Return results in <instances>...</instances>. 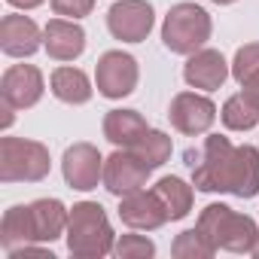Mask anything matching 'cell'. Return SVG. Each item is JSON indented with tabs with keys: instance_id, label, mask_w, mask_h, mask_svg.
Wrapping results in <instances>:
<instances>
[{
	"instance_id": "cell-25",
	"label": "cell",
	"mask_w": 259,
	"mask_h": 259,
	"mask_svg": "<svg viewBox=\"0 0 259 259\" xmlns=\"http://www.w3.org/2000/svg\"><path fill=\"white\" fill-rule=\"evenodd\" d=\"M113 256H119V259H153L156 256V241L147 238V235H138V229H132L128 235L116 238Z\"/></svg>"
},
{
	"instance_id": "cell-8",
	"label": "cell",
	"mask_w": 259,
	"mask_h": 259,
	"mask_svg": "<svg viewBox=\"0 0 259 259\" xmlns=\"http://www.w3.org/2000/svg\"><path fill=\"white\" fill-rule=\"evenodd\" d=\"M61 174L64 183L76 192H92L98 186H104V156L95 144L79 141L73 147L64 150L61 156Z\"/></svg>"
},
{
	"instance_id": "cell-4",
	"label": "cell",
	"mask_w": 259,
	"mask_h": 259,
	"mask_svg": "<svg viewBox=\"0 0 259 259\" xmlns=\"http://www.w3.org/2000/svg\"><path fill=\"white\" fill-rule=\"evenodd\" d=\"M210 34H213L210 13L204 7L192 4V0L174 4L162 22V43L174 55H192V52L204 49Z\"/></svg>"
},
{
	"instance_id": "cell-27",
	"label": "cell",
	"mask_w": 259,
	"mask_h": 259,
	"mask_svg": "<svg viewBox=\"0 0 259 259\" xmlns=\"http://www.w3.org/2000/svg\"><path fill=\"white\" fill-rule=\"evenodd\" d=\"M49 7H52V13H55V16L79 22V19L92 16V10H95V0H49Z\"/></svg>"
},
{
	"instance_id": "cell-21",
	"label": "cell",
	"mask_w": 259,
	"mask_h": 259,
	"mask_svg": "<svg viewBox=\"0 0 259 259\" xmlns=\"http://www.w3.org/2000/svg\"><path fill=\"white\" fill-rule=\"evenodd\" d=\"M153 189L162 195V201H165V207H168L171 223H177V220L189 217V210H192V204H195V186H192V183H186L183 177L168 174V177H159Z\"/></svg>"
},
{
	"instance_id": "cell-9",
	"label": "cell",
	"mask_w": 259,
	"mask_h": 259,
	"mask_svg": "<svg viewBox=\"0 0 259 259\" xmlns=\"http://www.w3.org/2000/svg\"><path fill=\"white\" fill-rule=\"evenodd\" d=\"M46 95V76L37 64H10L0 76V101L16 110H31Z\"/></svg>"
},
{
	"instance_id": "cell-22",
	"label": "cell",
	"mask_w": 259,
	"mask_h": 259,
	"mask_svg": "<svg viewBox=\"0 0 259 259\" xmlns=\"http://www.w3.org/2000/svg\"><path fill=\"white\" fill-rule=\"evenodd\" d=\"M220 122L229 128V132H253L259 125V107L244 95H229L220 107Z\"/></svg>"
},
{
	"instance_id": "cell-28",
	"label": "cell",
	"mask_w": 259,
	"mask_h": 259,
	"mask_svg": "<svg viewBox=\"0 0 259 259\" xmlns=\"http://www.w3.org/2000/svg\"><path fill=\"white\" fill-rule=\"evenodd\" d=\"M7 256H10V259H25V256H52V250H49L46 244H22V247L10 250ZM52 259H55V256H52Z\"/></svg>"
},
{
	"instance_id": "cell-2",
	"label": "cell",
	"mask_w": 259,
	"mask_h": 259,
	"mask_svg": "<svg viewBox=\"0 0 259 259\" xmlns=\"http://www.w3.org/2000/svg\"><path fill=\"white\" fill-rule=\"evenodd\" d=\"M204 238L217 247V250H229V253H253L256 241H259V226L253 217L238 213L235 207L213 201L198 213L195 223Z\"/></svg>"
},
{
	"instance_id": "cell-3",
	"label": "cell",
	"mask_w": 259,
	"mask_h": 259,
	"mask_svg": "<svg viewBox=\"0 0 259 259\" xmlns=\"http://www.w3.org/2000/svg\"><path fill=\"white\" fill-rule=\"evenodd\" d=\"M52 171L49 147L31 138H0V183H40Z\"/></svg>"
},
{
	"instance_id": "cell-33",
	"label": "cell",
	"mask_w": 259,
	"mask_h": 259,
	"mask_svg": "<svg viewBox=\"0 0 259 259\" xmlns=\"http://www.w3.org/2000/svg\"><path fill=\"white\" fill-rule=\"evenodd\" d=\"M250 256H256V259H259V241H256V247H253V253H250Z\"/></svg>"
},
{
	"instance_id": "cell-5",
	"label": "cell",
	"mask_w": 259,
	"mask_h": 259,
	"mask_svg": "<svg viewBox=\"0 0 259 259\" xmlns=\"http://www.w3.org/2000/svg\"><path fill=\"white\" fill-rule=\"evenodd\" d=\"M141 82V64L132 52L122 49H107L98 64H95V89L107 101H122L128 95H135Z\"/></svg>"
},
{
	"instance_id": "cell-17",
	"label": "cell",
	"mask_w": 259,
	"mask_h": 259,
	"mask_svg": "<svg viewBox=\"0 0 259 259\" xmlns=\"http://www.w3.org/2000/svg\"><path fill=\"white\" fill-rule=\"evenodd\" d=\"M28 207H31V226H34V241L37 244H52V241L64 238L70 207L61 198H37Z\"/></svg>"
},
{
	"instance_id": "cell-26",
	"label": "cell",
	"mask_w": 259,
	"mask_h": 259,
	"mask_svg": "<svg viewBox=\"0 0 259 259\" xmlns=\"http://www.w3.org/2000/svg\"><path fill=\"white\" fill-rule=\"evenodd\" d=\"M253 73H259V43H244L232 58V79L241 85Z\"/></svg>"
},
{
	"instance_id": "cell-30",
	"label": "cell",
	"mask_w": 259,
	"mask_h": 259,
	"mask_svg": "<svg viewBox=\"0 0 259 259\" xmlns=\"http://www.w3.org/2000/svg\"><path fill=\"white\" fill-rule=\"evenodd\" d=\"M0 113H4V119H0V125H4V132H10L13 128V122H16V107L13 104H7V101H0Z\"/></svg>"
},
{
	"instance_id": "cell-23",
	"label": "cell",
	"mask_w": 259,
	"mask_h": 259,
	"mask_svg": "<svg viewBox=\"0 0 259 259\" xmlns=\"http://www.w3.org/2000/svg\"><path fill=\"white\" fill-rule=\"evenodd\" d=\"M132 153L147 165V168H162L168 159H171V153H174V141H171V135H165V132H159V128H150V132L132 147Z\"/></svg>"
},
{
	"instance_id": "cell-32",
	"label": "cell",
	"mask_w": 259,
	"mask_h": 259,
	"mask_svg": "<svg viewBox=\"0 0 259 259\" xmlns=\"http://www.w3.org/2000/svg\"><path fill=\"white\" fill-rule=\"evenodd\" d=\"M210 4H217V7H232L235 0H210Z\"/></svg>"
},
{
	"instance_id": "cell-20",
	"label": "cell",
	"mask_w": 259,
	"mask_h": 259,
	"mask_svg": "<svg viewBox=\"0 0 259 259\" xmlns=\"http://www.w3.org/2000/svg\"><path fill=\"white\" fill-rule=\"evenodd\" d=\"M22 244H37L34 241V226H31V207L28 204H13V207L4 210V220H0V247L10 253Z\"/></svg>"
},
{
	"instance_id": "cell-14",
	"label": "cell",
	"mask_w": 259,
	"mask_h": 259,
	"mask_svg": "<svg viewBox=\"0 0 259 259\" xmlns=\"http://www.w3.org/2000/svg\"><path fill=\"white\" fill-rule=\"evenodd\" d=\"M232 150L235 147L226 135H210L207 132L198 165L192 168V186L198 192H223V171H226V162H229Z\"/></svg>"
},
{
	"instance_id": "cell-13",
	"label": "cell",
	"mask_w": 259,
	"mask_h": 259,
	"mask_svg": "<svg viewBox=\"0 0 259 259\" xmlns=\"http://www.w3.org/2000/svg\"><path fill=\"white\" fill-rule=\"evenodd\" d=\"M223 192L235 198H256L259 195V150L253 144L235 147L226 171H223Z\"/></svg>"
},
{
	"instance_id": "cell-15",
	"label": "cell",
	"mask_w": 259,
	"mask_h": 259,
	"mask_svg": "<svg viewBox=\"0 0 259 259\" xmlns=\"http://www.w3.org/2000/svg\"><path fill=\"white\" fill-rule=\"evenodd\" d=\"M43 49V28L22 13H10L0 19V52L10 58H31Z\"/></svg>"
},
{
	"instance_id": "cell-10",
	"label": "cell",
	"mask_w": 259,
	"mask_h": 259,
	"mask_svg": "<svg viewBox=\"0 0 259 259\" xmlns=\"http://www.w3.org/2000/svg\"><path fill=\"white\" fill-rule=\"evenodd\" d=\"M153 168H147L132 150H119L104 159V189L116 198H125L150 183Z\"/></svg>"
},
{
	"instance_id": "cell-7",
	"label": "cell",
	"mask_w": 259,
	"mask_h": 259,
	"mask_svg": "<svg viewBox=\"0 0 259 259\" xmlns=\"http://www.w3.org/2000/svg\"><path fill=\"white\" fill-rule=\"evenodd\" d=\"M156 28V10L150 0H116L107 10V31L122 43H144Z\"/></svg>"
},
{
	"instance_id": "cell-29",
	"label": "cell",
	"mask_w": 259,
	"mask_h": 259,
	"mask_svg": "<svg viewBox=\"0 0 259 259\" xmlns=\"http://www.w3.org/2000/svg\"><path fill=\"white\" fill-rule=\"evenodd\" d=\"M241 92H244V95H247L256 107H259V73H253L247 82H241Z\"/></svg>"
},
{
	"instance_id": "cell-11",
	"label": "cell",
	"mask_w": 259,
	"mask_h": 259,
	"mask_svg": "<svg viewBox=\"0 0 259 259\" xmlns=\"http://www.w3.org/2000/svg\"><path fill=\"white\" fill-rule=\"evenodd\" d=\"M119 220L128 229H138V232H156L165 223H171L162 195L156 189H147V186L132 192V195H125V198H119Z\"/></svg>"
},
{
	"instance_id": "cell-18",
	"label": "cell",
	"mask_w": 259,
	"mask_h": 259,
	"mask_svg": "<svg viewBox=\"0 0 259 259\" xmlns=\"http://www.w3.org/2000/svg\"><path fill=\"white\" fill-rule=\"evenodd\" d=\"M101 132H104V138H107L113 147H119V150H132V147L150 132V122H147L144 113H138V110L116 107V110H107Z\"/></svg>"
},
{
	"instance_id": "cell-31",
	"label": "cell",
	"mask_w": 259,
	"mask_h": 259,
	"mask_svg": "<svg viewBox=\"0 0 259 259\" xmlns=\"http://www.w3.org/2000/svg\"><path fill=\"white\" fill-rule=\"evenodd\" d=\"M7 4H10L13 10H22V13H28V10H37V7H43L46 0H7Z\"/></svg>"
},
{
	"instance_id": "cell-16",
	"label": "cell",
	"mask_w": 259,
	"mask_h": 259,
	"mask_svg": "<svg viewBox=\"0 0 259 259\" xmlns=\"http://www.w3.org/2000/svg\"><path fill=\"white\" fill-rule=\"evenodd\" d=\"M43 49H46V55L52 61H61V64L76 61L85 52V31H82V25L73 22V19H61V16L49 19L43 25Z\"/></svg>"
},
{
	"instance_id": "cell-12",
	"label": "cell",
	"mask_w": 259,
	"mask_h": 259,
	"mask_svg": "<svg viewBox=\"0 0 259 259\" xmlns=\"http://www.w3.org/2000/svg\"><path fill=\"white\" fill-rule=\"evenodd\" d=\"M232 76V61H226V55L220 49H198L192 55H186L183 64V79L189 89L195 92H217L226 85V79Z\"/></svg>"
},
{
	"instance_id": "cell-1",
	"label": "cell",
	"mask_w": 259,
	"mask_h": 259,
	"mask_svg": "<svg viewBox=\"0 0 259 259\" xmlns=\"http://www.w3.org/2000/svg\"><path fill=\"white\" fill-rule=\"evenodd\" d=\"M116 232L113 223L104 210V204L98 201H76L70 207V220H67V250L76 259H104L116 250Z\"/></svg>"
},
{
	"instance_id": "cell-24",
	"label": "cell",
	"mask_w": 259,
	"mask_h": 259,
	"mask_svg": "<svg viewBox=\"0 0 259 259\" xmlns=\"http://www.w3.org/2000/svg\"><path fill=\"white\" fill-rule=\"evenodd\" d=\"M171 253L177 259H210L217 253V247L204 238V232L195 226V229H183L174 241H171Z\"/></svg>"
},
{
	"instance_id": "cell-19",
	"label": "cell",
	"mask_w": 259,
	"mask_h": 259,
	"mask_svg": "<svg viewBox=\"0 0 259 259\" xmlns=\"http://www.w3.org/2000/svg\"><path fill=\"white\" fill-rule=\"evenodd\" d=\"M49 92L61 101V104H70V107H82L92 101L95 95V82L85 70L73 67V64H61L49 73Z\"/></svg>"
},
{
	"instance_id": "cell-6",
	"label": "cell",
	"mask_w": 259,
	"mask_h": 259,
	"mask_svg": "<svg viewBox=\"0 0 259 259\" xmlns=\"http://www.w3.org/2000/svg\"><path fill=\"white\" fill-rule=\"evenodd\" d=\"M217 116H220V110L207 98V92H195V89L192 92H177L171 98V107H168L171 125L177 128L180 135H186V138L207 135L213 128V122H217Z\"/></svg>"
}]
</instances>
